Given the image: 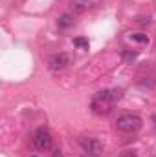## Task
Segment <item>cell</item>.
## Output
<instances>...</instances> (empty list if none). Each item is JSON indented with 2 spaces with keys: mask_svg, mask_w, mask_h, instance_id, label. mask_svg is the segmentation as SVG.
Returning <instances> with one entry per match:
<instances>
[{
  "mask_svg": "<svg viewBox=\"0 0 156 157\" xmlns=\"http://www.w3.org/2000/svg\"><path fill=\"white\" fill-rule=\"evenodd\" d=\"M74 46L79 48V49H88V39L77 37V39H74Z\"/></svg>",
  "mask_w": 156,
  "mask_h": 157,
  "instance_id": "ba28073f",
  "label": "cell"
},
{
  "mask_svg": "<svg viewBox=\"0 0 156 157\" xmlns=\"http://www.w3.org/2000/svg\"><path fill=\"white\" fill-rule=\"evenodd\" d=\"M81 146H83V150L88 155H92V157L101 155V152H103V144L96 137H84V139H81Z\"/></svg>",
  "mask_w": 156,
  "mask_h": 157,
  "instance_id": "277c9868",
  "label": "cell"
},
{
  "mask_svg": "<svg viewBox=\"0 0 156 157\" xmlns=\"http://www.w3.org/2000/svg\"><path fill=\"white\" fill-rule=\"evenodd\" d=\"M119 97H121V91H117V90H101L92 97L90 108L97 115H109L112 112L114 104L119 101Z\"/></svg>",
  "mask_w": 156,
  "mask_h": 157,
  "instance_id": "6da1fadb",
  "label": "cell"
},
{
  "mask_svg": "<svg viewBox=\"0 0 156 157\" xmlns=\"http://www.w3.org/2000/svg\"><path fill=\"white\" fill-rule=\"evenodd\" d=\"M57 26H59V29H68V28H72V26H74V17H72L70 13L61 15V17L57 18Z\"/></svg>",
  "mask_w": 156,
  "mask_h": 157,
  "instance_id": "52a82bcc",
  "label": "cell"
},
{
  "mask_svg": "<svg viewBox=\"0 0 156 157\" xmlns=\"http://www.w3.org/2000/svg\"><path fill=\"white\" fill-rule=\"evenodd\" d=\"M90 6H92L90 0H72L70 2V13L72 15H83Z\"/></svg>",
  "mask_w": 156,
  "mask_h": 157,
  "instance_id": "8992f818",
  "label": "cell"
},
{
  "mask_svg": "<svg viewBox=\"0 0 156 157\" xmlns=\"http://www.w3.org/2000/svg\"><path fill=\"white\" fill-rule=\"evenodd\" d=\"M130 39L136 40V42H142V44H149V37H147V35H143V33H132V35H130Z\"/></svg>",
  "mask_w": 156,
  "mask_h": 157,
  "instance_id": "9c48e42d",
  "label": "cell"
},
{
  "mask_svg": "<svg viewBox=\"0 0 156 157\" xmlns=\"http://www.w3.org/2000/svg\"><path fill=\"white\" fill-rule=\"evenodd\" d=\"M116 128L123 133H134L142 128V117L134 115V113H125V115L117 117Z\"/></svg>",
  "mask_w": 156,
  "mask_h": 157,
  "instance_id": "7a4b0ae2",
  "label": "cell"
},
{
  "mask_svg": "<svg viewBox=\"0 0 156 157\" xmlns=\"http://www.w3.org/2000/svg\"><path fill=\"white\" fill-rule=\"evenodd\" d=\"M33 146L39 150V152H44L51 146V135L46 128H39L35 133H33Z\"/></svg>",
  "mask_w": 156,
  "mask_h": 157,
  "instance_id": "3957f363",
  "label": "cell"
},
{
  "mask_svg": "<svg viewBox=\"0 0 156 157\" xmlns=\"http://www.w3.org/2000/svg\"><path fill=\"white\" fill-rule=\"evenodd\" d=\"M31 157H35V155H31Z\"/></svg>",
  "mask_w": 156,
  "mask_h": 157,
  "instance_id": "4fadbf2b",
  "label": "cell"
},
{
  "mask_svg": "<svg viewBox=\"0 0 156 157\" xmlns=\"http://www.w3.org/2000/svg\"><path fill=\"white\" fill-rule=\"evenodd\" d=\"M68 64H70V57H68L66 53H57V55H53V57L48 60V68H50L51 71H61V70H64Z\"/></svg>",
  "mask_w": 156,
  "mask_h": 157,
  "instance_id": "5b68a950",
  "label": "cell"
},
{
  "mask_svg": "<svg viewBox=\"0 0 156 157\" xmlns=\"http://www.w3.org/2000/svg\"><path fill=\"white\" fill-rule=\"evenodd\" d=\"M53 157H66V155H64V154L57 148V150H53Z\"/></svg>",
  "mask_w": 156,
  "mask_h": 157,
  "instance_id": "8fae6325",
  "label": "cell"
},
{
  "mask_svg": "<svg viewBox=\"0 0 156 157\" xmlns=\"http://www.w3.org/2000/svg\"><path fill=\"white\" fill-rule=\"evenodd\" d=\"M125 157H136V154H134V152H132V154L129 152V154H125Z\"/></svg>",
  "mask_w": 156,
  "mask_h": 157,
  "instance_id": "7c38bea8",
  "label": "cell"
},
{
  "mask_svg": "<svg viewBox=\"0 0 156 157\" xmlns=\"http://www.w3.org/2000/svg\"><path fill=\"white\" fill-rule=\"evenodd\" d=\"M136 57H138L136 51H125V53H123V59H125V62H129V64H130Z\"/></svg>",
  "mask_w": 156,
  "mask_h": 157,
  "instance_id": "30bf717a",
  "label": "cell"
}]
</instances>
